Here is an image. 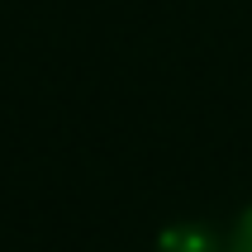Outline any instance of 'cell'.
I'll return each instance as SVG.
<instances>
[{
    "label": "cell",
    "mask_w": 252,
    "mask_h": 252,
    "mask_svg": "<svg viewBox=\"0 0 252 252\" xmlns=\"http://www.w3.org/2000/svg\"><path fill=\"white\" fill-rule=\"evenodd\" d=\"M157 252H219V238L200 224H176L157 238Z\"/></svg>",
    "instance_id": "1"
},
{
    "label": "cell",
    "mask_w": 252,
    "mask_h": 252,
    "mask_svg": "<svg viewBox=\"0 0 252 252\" xmlns=\"http://www.w3.org/2000/svg\"><path fill=\"white\" fill-rule=\"evenodd\" d=\"M224 252H252V210H243V219L233 224V238Z\"/></svg>",
    "instance_id": "2"
}]
</instances>
